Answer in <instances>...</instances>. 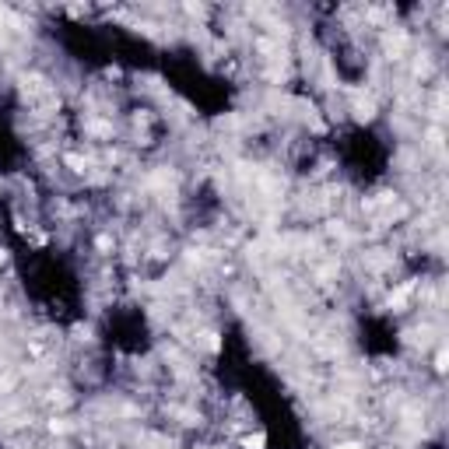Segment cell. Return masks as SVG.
<instances>
[{"label":"cell","mask_w":449,"mask_h":449,"mask_svg":"<svg viewBox=\"0 0 449 449\" xmlns=\"http://www.w3.org/2000/svg\"><path fill=\"white\" fill-rule=\"evenodd\" d=\"M242 446H246V449H263V435H249Z\"/></svg>","instance_id":"cell-1"},{"label":"cell","mask_w":449,"mask_h":449,"mask_svg":"<svg viewBox=\"0 0 449 449\" xmlns=\"http://www.w3.org/2000/svg\"><path fill=\"white\" fill-rule=\"evenodd\" d=\"M337 449H358V446H337Z\"/></svg>","instance_id":"cell-2"}]
</instances>
